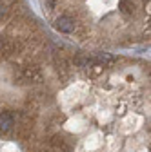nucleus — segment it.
Listing matches in <instances>:
<instances>
[{
	"mask_svg": "<svg viewBox=\"0 0 151 152\" xmlns=\"http://www.w3.org/2000/svg\"><path fill=\"white\" fill-rule=\"evenodd\" d=\"M55 27L60 33H73L75 31V20L69 16H60L58 20L55 22Z\"/></svg>",
	"mask_w": 151,
	"mask_h": 152,
	"instance_id": "obj_1",
	"label": "nucleus"
},
{
	"mask_svg": "<svg viewBox=\"0 0 151 152\" xmlns=\"http://www.w3.org/2000/svg\"><path fill=\"white\" fill-rule=\"evenodd\" d=\"M13 125H15V118H13L11 112H2L0 114V130L7 132V130H11Z\"/></svg>",
	"mask_w": 151,
	"mask_h": 152,
	"instance_id": "obj_2",
	"label": "nucleus"
},
{
	"mask_svg": "<svg viewBox=\"0 0 151 152\" xmlns=\"http://www.w3.org/2000/svg\"><path fill=\"white\" fill-rule=\"evenodd\" d=\"M7 18V7L4 4H0V22H4Z\"/></svg>",
	"mask_w": 151,
	"mask_h": 152,
	"instance_id": "obj_5",
	"label": "nucleus"
},
{
	"mask_svg": "<svg viewBox=\"0 0 151 152\" xmlns=\"http://www.w3.org/2000/svg\"><path fill=\"white\" fill-rule=\"evenodd\" d=\"M117 58L113 54H109V53H98L97 54V58H95V62H100V64H113Z\"/></svg>",
	"mask_w": 151,
	"mask_h": 152,
	"instance_id": "obj_3",
	"label": "nucleus"
},
{
	"mask_svg": "<svg viewBox=\"0 0 151 152\" xmlns=\"http://www.w3.org/2000/svg\"><path fill=\"white\" fill-rule=\"evenodd\" d=\"M11 49V42L7 36H0V51H9Z\"/></svg>",
	"mask_w": 151,
	"mask_h": 152,
	"instance_id": "obj_4",
	"label": "nucleus"
}]
</instances>
